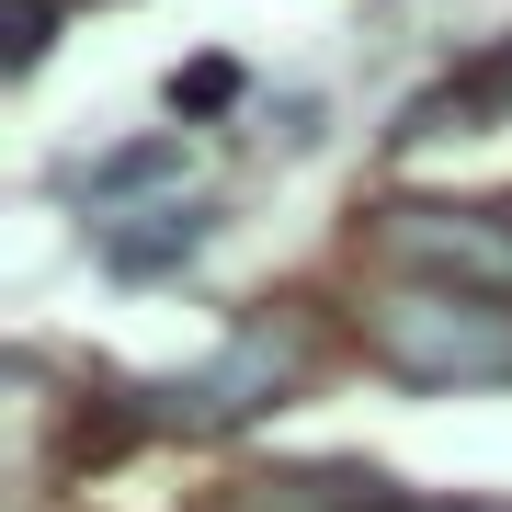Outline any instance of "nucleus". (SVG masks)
Wrapping results in <instances>:
<instances>
[{"label": "nucleus", "instance_id": "1", "mask_svg": "<svg viewBox=\"0 0 512 512\" xmlns=\"http://www.w3.org/2000/svg\"><path fill=\"white\" fill-rule=\"evenodd\" d=\"M365 353L399 387L444 399V387H512V308L467 285H387L365 296Z\"/></svg>", "mask_w": 512, "mask_h": 512}, {"label": "nucleus", "instance_id": "2", "mask_svg": "<svg viewBox=\"0 0 512 512\" xmlns=\"http://www.w3.org/2000/svg\"><path fill=\"white\" fill-rule=\"evenodd\" d=\"M296 387H308V330H296V319H251V330H228L205 365L148 376L137 387V421H148V433H239V421L285 410Z\"/></svg>", "mask_w": 512, "mask_h": 512}, {"label": "nucleus", "instance_id": "3", "mask_svg": "<svg viewBox=\"0 0 512 512\" xmlns=\"http://www.w3.org/2000/svg\"><path fill=\"white\" fill-rule=\"evenodd\" d=\"M376 251L410 285H467V296L512 308V205H387Z\"/></svg>", "mask_w": 512, "mask_h": 512}, {"label": "nucleus", "instance_id": "4", "mask_svg": "<svg viewBox=\"0 0 512 512\" xmlns=\"http://www.w3.org/2000/svg\"><path fill=\"white\" fill-rule=\"evenodd\" d=\"M501 114H512V46L478 57V69H456L444 92H421L387 137H399V148H433V137H478V126H501Z\"/></svg>", "mask_w": 512, "mask_h": 512}, {"label": "nucleus", "instance_id": "5", "mask_svg": "<svg viewBox=\"0 0 512 512\" xmlns=\"http://www.w3.org/2000/svg\"><path fill=\"white\" fill-rule=\"evenodd\" d=\"M205 239H217V205H137V228H126V217L103 228V274H126V285L183 274Z\"/></svg>", "mask_w": 512, "mask_h": 512}, {"label": "nucleus", "instance_id": "6", "mask_svg": "<svg viewBox=\"0 0 512 512\" xmlns=\"http://www.w3.org/2000/svg\"><path fill=\"white\" fill-rule=\"evenodd\" d=\"M148 183H183V126H160V137H137V148H114V160H80L69 171V194L92 205H126V194H148Z\"/></svg>", "mask_w": 512, "mask_h": 512}, {"label": "nucleus", "instance_id": "7", "mask_svg": "<svg viewBox=\"0 0 512 512\" xmlns=\"http://www.w3.org/2000/svg\"><path fill=\"white\" fill-rule=\"evenodd\" d=\"M239 92V69H228V57H205V69H183V80H171V114H217Z\"/></svg>", "mask_w": 512, "mask_h": 512}, {"label": "nucleus", "instance_id": "8", "mask_svg": "<svg viewBox=\"0 0 512 512\" xmlns=\"http://www.w3.org/2000/svg\"><path fill=\"white\" fill-rule=\"evenodd\" d=\"M46 57V0H12V69H35Z\"/></svg>", "mask_w": 512, "mask_h": 512}, {"label": "nucleus", "instance_id": "9", "mask_svg": "<svg viewBox=\"0 0 512 512\" xmlns=\"http://www.w3.org/2000/svg\"><path fill=\"white\" fill-rule=\"evenodd\" d=\"M376 512H490V501H376Z\"/></svg>", "mask_w": 512, "mask_h": 512}]
</instances>
